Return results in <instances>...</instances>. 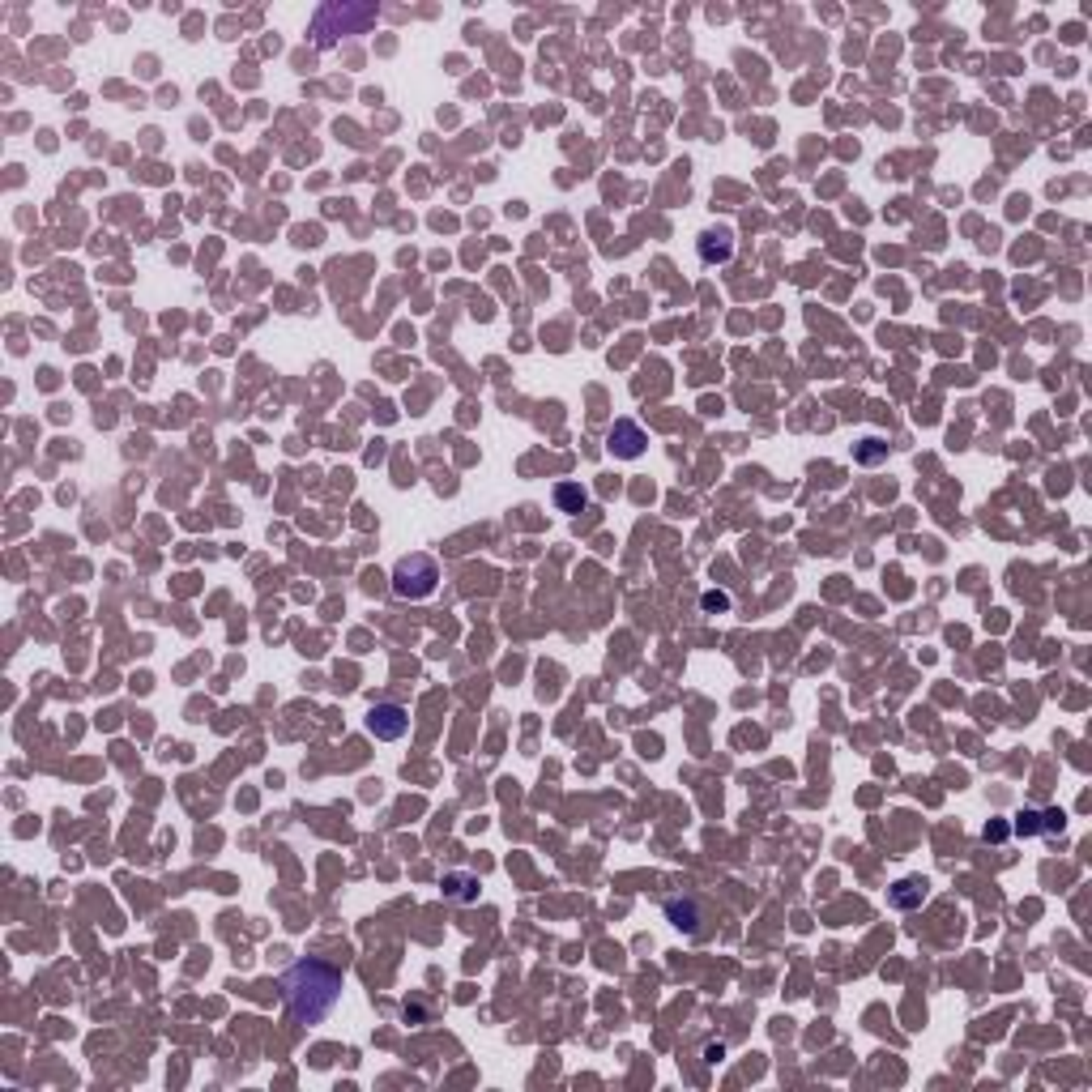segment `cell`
<instances>
[{
	"label": "cell",
	"mask_w": 1092,
	"mask_h": 1092,
	"mask_svg": "<svg viewBox=\"0 0 1092 1092\" xmlns=\"http://www.w3.org/2000/svg\"><path fill=\"white\" fill-rule=\"evenodd\" d=\"M282 998L295 1024H320L342 998V969L308 956L282 973Z\"/></svg>",
	"instance_id": "cell-1"
},
{
	"label": "cell",
	"mask_w": 1092,
	"mask_h": 1092,
	"mask_svg": "<svg viewBox=\"0 0 1092 1092\" xmlns=\"http://www.w3.org/2000/svg\"><path fill=\"white\" fill-rule=\"evenodd\" d=\"M436 585H440V564H436L431 555H406V559H397V568H393V594H397V598L418 602V598H431Z\"/></svg>",
	"instance_id": "cell-2"
},
{
	"label": "cell",
	"mask_w": 1092,
	"mask_h": 1092,
	"mask_svg": "<svg viewBox=\"0 0 1092 1092\" xmlns=\"http://www.w3.org/2000/svg\"><path fill=\"white\" fill-rule=\"evenodd\" d=\"M367 21H375L371 4H325L316 17V43L329 47L338 34H363Z\"/></svg>",
	"instance_id": "cell-3"
},
{
	"label": "cell",
	"mask_w": 1092,
	"mask_h": 1092,
	"mask_svg": "<svg viewBox=\"0 0 1092 1092\" xmlns=\"http://www.w3.org/2000/svg\"><path fill=\"white\" fill-rule=\"evenodd\" d=\"M406 729H410V713L401 705H375L367 713V734L380 742H397V738H406Z\"/></svg>",
	"instance_id": "cell-4"
},
{
	"label": "cell",
	"mask_w": 1092,
	"mask_h": 1092,
	"mask_svg": "<svg viewBox=\"0 0 1092 1092\" xmlns=\"http://www.w3.org/2000/svg\"><path fill=\"white\" fill-rule=\"evenodd\" d=\"M644 431H640V423H631V418H619L614 427H610V440H607V448L614 453V457H623V461H636L640 453H644Z\"/></svg>",
	"instance_id": "cell-5"
},
{
	"label": "cell",
	"mask_w": 1092,
	"mask_h": 1092,
	"mask_svg": "<svg viewBox=\"0 0 1092 1092\" xmlns=\"http://www.w3.org/2000/svg\"><path fill=\"white\" fill-rule=\"evenodd\" d=\"M729 252H734V243H729L726 231H709L700 240V260L705 265H722V260H729Z\"/></svg>",
	"instance_id": "cell-6"
},
{
	"label": "cell",
	"mask_w": 1092,
	"mask_h": 1092,
	"mask_svg": "<svg viewBox=\"0 0 1092 1092\" xmlns=\"http://www.w3.org/2000/svg\"><path fill=\"white\" fill-rule=\"evenodd\" d=\"M896 909H918L922 900H926V883H918V879H900L896 888H892V896H888Z\"/></svg>",
	"instance_id": "cell-7"
},
{
	"label": "cell",
	"mask_w": 1092,
	"mask_h": 1092,
	"mask_svg": "<svg viewBox=\"0 0 1092 1092\" xmlns=\"http://www.w3.org/2000/svg\"><path fill=\"white\" fill-rule=\"evenodd\" d=\"M666 913H670V922H674L679 930L696 935V922H692V913H696V900H666Z\"/></svg>",
	"instance_id": "cell-8"
},
{
	"label": "cell",
	"mask_w": 1092,
	"mask_h": 1092,
	"mask_svg": "<svg viewBox=\"0 0 1092 1092\" xmlns=\"http://www.w3.org/2000/svg\"><path fill=\"white\" fill-rule=\"evenodd\" d=\"M555 499H559V508H564V512H581V508L589 503L585 486H577V483H564L559 491H555Z\"/></svg>",
	"instance_id": "cell-9"
},
{
	"label": "cell",
	"mask_w": 1092,
	"mask_h": 1092,
	"mask_svg": "<svg viewBox=\"0 0 1092 1092\" xmlns=\"http://www.w3.org/2000/svg\"><path fill=\"white\" fill-rule=\"evenodd\" d=\"M700 607L709 610V614H713V610H729V598H726V594H713V589H709V594L700 598Z\"/></svg>",
	"instance_id": "cell-10"
},
{
	"label": "cell",
	"mask_w": 1092,
	"mask_h": 1092,
	"mask_svg": "<svg viewBox=\"0 0 1092 1092\" xmlns=\"http://www.w3.org/2000/svg\"><path fill=\"white\" fill-rule=\"evenodd\" d=\"M1016 833H1020V837H1033V833H1041V815H1020Z\"/></svg>",
	"instance_id": "cell-11"
}]
</instances>
